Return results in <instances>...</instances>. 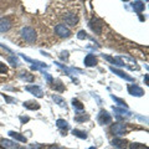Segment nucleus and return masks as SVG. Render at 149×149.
<instances>
[{
	"label": "nucleus",
	"mask_w": 149,
	"mask_h": 149,
	"mask_svg": "<svg viewBox=\"0 0 149 149\" xmlns=\"http://www.w3.org/2000/svg\"><path fill=\"white\" fill-rule=\"evenodd\" d=\"M21 36L25 41H27V42H35L36 31L32 29L31 26H25V27H22V30H21Z\"/></svg>",
	"instance_id": "obj_1"
},
{
	"label": "nucleus",
	"mask_w": 149,
	"mask_h": 149,
	"mask_svg": "<svg viewBox=\"0 0 149 149\" xmlns=\"http://www.w3.org/2000/svg\"><path fill=\"white\" fill-rule=\"evenodd\" d=\"M90 27L92 29V31L95 32V34L100 35L102 32V27H103V22H102L100 19H92V20L90 21Z\"/></svg>",
	"instance_id": "obj_2"
},
{
	"label": "nucleus",
	"mask_w": 149,
	"mask_h": 149,
	"mask_svg": "<svg viewBox=\"0 0 149 149\" xmlns=\"http://www.w3.org/2000/svg\"><path fill=\"white\" fill-rule=\"evenodd\" d=\"M120 62H122V65L124 66H127L128 68H130V70H139V66L137 65V62L134 61V60H132V58H129V57H124V56H120V57L118 58Z\"/></svg>",
	"instance_id": "obj_3"
},
{
	"label": "nucleus",
	"mask_w": 149,
	"mask_h": 149,
	"mask_svg": "<svg viewBox=\"0 0 149 149\" xmlns=\"http://www.w3.org/2000/svg\"><path fill=\"white\" fill-rule=\"evenodd\" d=\"M111 122H112L111 114H109L107 111L102 109V111L100 112V114H98V123L103 125V124H108V123H111Z\"/></svg>",
	"instance_id": "obj_4"
},
{
	"label": "nucleus",
	"mask_w": 149,
	"mask_h": 149,
	"mask_svg": "<svg viewBox=\"0 0 149 149\" xmlns=\"http://www.w3.org/2000/svg\"><path fill=\"white\" fill-rule=\"evenodd\" d=\"M128 92H129V95L136 96V97H142V96H144L143 88L139 87V86H137V85H129V86H128Z\"/></svg>",
	"instance_id": "obj_5"
},
{
	"label": "nucleus",
	"mask_w": 149,
	"mask_h": 149,
	"mask_svg": "<svg viewBox=\"0 0 149 149\" xmlns=\"http://www.w3.org/2000/svg\"><path fill=\"white\" fill-rule=\"evenodd\" d=\"M55 32L61 37H70V35H71V31H70L65 25H57L55 27Z\"/></svg>",
	"instance_id": "obj_6"
},
{
	"label": "nucleus",
	"mask_w": 149,
	"mask_h": 149,
	"mask_svg": "<svg viewBox=\"0 0 149 149\" xmlns=\"http://www.w3.org/2000/svg\"><path fill=\"white\" fill-rule=\"evenodd\" d=\"M0 147L4 149H19L17 144L13 141H9V139H1L0 141Z\"/></svg>",
	"instance_id": "obj_7"
},
{
	"label": "nucleus",
	"mask_w": 149,
	"mask_h": 149,
	"mask_svg": "<svg viewBox=\"0 0 149 149\" xmlns=\"http://www.w3.org/2000/svg\"><path fill=\"white\" fill-rule=\"evenodd\" d=\"M63 19H65V22L68 25H71V26L76 25L77 21H78V16L76 14H66V15L63 16Z\"/></svg>",
	"instance_id": "obj_8"
},
{
	"label": "nucleus",
	"mask_w": 149,
	"mask_h": 149,
	"mask_svg": "<svg viewBox=\"0 0 149 149\" xmlns=\"http://www.w3.org/2000/svg\"><path fill=\"white\" fill-rule=\"evenodd\" d=\"M11 27V22L8 17H0V32H5Z\"/></svg>",
	"instance_id": "obj_9"
},
{
	"label": "nucleus",
	"mask_w": 149,
	"mask_h": 149,
	"mask_svg": "<svg viewBox=\"0 0 149 149\" xmlns=\"http://www.w3.org/2000/svg\"><path fill=\"white\" fill-rule=\"evenodd\" d=\"M112 132H113L116 136H122L125 132V124L123 123H116L113 127H112Z\"/></svg>",
	"instance_id": "obj_10"
},
{
	"label": "nucleus",
	"mask_w": 149,
	"mask_h": 149,
	"mask_svg": "<svg viewBox=\"0 0 149 149\" xmlns=\"http://www.w3.org/2000/svg\"><path fill=\"white\" fill-rule=\"evenodd\" d=\"M26 91L31 92L32 95H35L36 97H39V98H41V97L44 96L42 90H41V88H40L39 86H35V85H32V86H27V87H26Z\"/></svg>",
	"instance_id": "obj_11"
},
{
	"label": "nucleus",
	"mask_w": 149,
	"mask_h": 149,
	"mask_svg": "<svg viewBox=\"0 0 149 149\" xmlns=\"http://www.w3.org/2000/svg\"><path fill=\"white\" fill-rule=\"evenodd\" d=\"M97 65V58H96V56L95 55H87L86 57H85V66L87 67H92V66H96Z\"/></svg>",
	"instance_id": "obj_12"
},
{
	"label": "nucleus",
	"mask_w": 149,
	"mask_h": 149,
	"mask_svg": "<svg viewBox=\"0 0 149 149\" xmlns=\"http://www.w3.org/2000/svg\"><path fill=\"white\" fill-rule=\"evenodd\" d=\"M111 71H112V72H114L116 74H118V76H119V77H122V78H124V80H125V81H130V82H132V81H133V78H132V77H130V76H128V74H127V73H124L123 71H120V70H118V68L111 67Z\"/></svg>",
	"instance_id": "obj_13"
},
{
	"label": "nucleus",
	"mask_w": 149,
	"mask_h": 149,
	"mask_svg": "<svg viewBox=\"0 0 149 149\" xmlns=\"http://www.w3.org/2000/svg\"><path fill=\"white\" fill-rule=\"evenodd\" d=\"M132 8H133V10L136 11V13H142L144 9H146V5H144V3L141 1V0H137V1H134L132 4Z\"/></svg>",
	"instance_id": "obj_14"
},
{
	"label": "nucleus",
	"mask_w": 149,
	"mask_h": 149,
	"mask_svg": "<svg viewBox=\"0 0 149 149\" xmlns=\"http://www.w3.org/2000/svg\"><path fill=\"white\" fill-rule=\"evenodd\" d=\"M24 107L30 111H35V109L40 108V103H37L36 101H26V102H24Z\"/></svg>",
	"instance_id": "obj_15"
},
{
	"label": "nucleus",
	"mask_w": 149,
	"mask_h": 149,
	"mask_svg": "<svg viewBox=\"0 0 149 149\" xmlns=\"http://www.w3.org/2000/svg\"><path fill=\"white\" fill-rule=\"evenodd\" d=\"M9 136H10L11 138H14V139H16V141H19V142H22V143L26 142V137L21 136V134L17 133V132H14V130H10V132H9Z\"/></svg>",
	"instance_id": "obj_16"
},
{
	"label": "nucleus",
	"mask_w": 149,
	"mask_h": 149,
	"mask_svg": "<svg viewBox=\"0 0 149 149\" xmlns=\"http://www.w3.org/2000/svg\"><path fill=\"white\" fill-rule=\"evenodd\" d=\"M113 146L116 147V148H125V144H127V142L124 141V139H119V138H116V139H113Z\"/></svg>",
	"instance_id": "obj_17"
},
{
	"label": "nucleus",
	"mask_w": 149,
	"mask_h": 149,
	"mask_svg": "<svg viewBox=\"0 0 149 149\" xmlns=\"http://www.w3.org/2000/svg\"><path fill=\"white\" fill-rule=\"evenodd\" d=\"M52 100H54V101H55L56 103H57L60 107H65V106H66V101H65L61 96H58V95H54V96H52Z\"/></svg>",
	"instance_id": "obj_18"
},
{
	"label": "nucleus",
	"mask_w": 149,
	"mask_h": 149,
	"mask_svg": "<svg viewBox=\"0 0 149 149\" xmlns=\"http://www.w3.org/2000/svg\"><path fill=\"white\" fill-rule=\"evenodd\" d=\"M113 111L116 112V113H119L122 116H127V117H130L132 116V113L128 111V109H123V108H118V107H113Z\"/></svg>",
	"instance_id": "obj_19"
},
{
	"label": "nucleus",
	"mask_w": 149,
	"mask_h": 149,
	"mask_svg": "<svg viewBox=\"0 0 149 149\" xmlns=\"http://www.w3.org/2000/svg\"><path fill=\"white\" fill-rule=\"evenodd\" d=\"M72 134H73V136H76V137H78V138H81V139H86V138H87V133L83 132V130L73 129V130H72Z\"/></svg>",
	"instance_id": "obj_20"
},
{
	"label": "nucleus",
	"mask_w": 149,
	"mask_h": 149,
	"mask_svg": "<svg viewBox=\"0 0 149 149\" xmlns=\"http://www.w3.org/2000/svg\"><path fill=\"white\" fill-rule=\"evenodd\" d=\"M56 124H57V127H58L60 129H65V130L68 129V123H67L65 119H57Z\"/></svg>",
	"instance_id": "obj_21"
},
{
	"label": "nucleus",
	"mask_w": 149,
	"mask_h": 149,
	"mask_svg": "<svg viewBox=\"0 0 149 149\" xmlns=\"http://www.w3.org/2000/svg\"><path fill=\"white\" fill-rule=\"evenodd\" d=\"M20 77L22 78V80L27 81V82H32V81H34V76H32L31 73H29V72H21Z\"/></svg>",
	"instance_id": "obj_22"
},
{
	"label": "nucleus",
	"mask_w": 149,
	"mask_h": 149,
	"mask_svg": "<svg viewBox=\"0 0 149 149\" xmlns=\"http://www.w3.org/2000/svg\"><path fill=\"white\" fill-rule=\"evenodd\" d=\"M22 57H24V60L25 61H27V62H30V63H37L39 66H41V67H47V65L46 63H44V62H40V61H36V60H31V58H29V57H26L25 55H21Z\"/></svg>",
	"instance_id": "obj_23"
},
{
	"label": "nucleus",
	"mask_w": 149,
	"mask_h": 149,
	"mask_svg": "<svg viewBox=\"0 0 149 149\" xmlns=\"http://www.w3.org/2000/svg\"><path fill=\"white\" fill-rule=\"evenodd\" d=\"M54 88H55L56 91L62 92V91H65V85H63V83L60 81V80H56V81H55V85H54Z\"/></svg>",
	"instance_id": "obj_24"
},
{
	"label": "nucleus",
	"mask_w": 149,
	"mask_h": 149,
	"mask_svg": "<svg viewBox=\"0 0 149 149\" xmlns=\"http://www.w3.org/2000/svg\"><path fill=\"white\" fill-rule=\"evenodd\" d=\"M112 100H113L116 103H117L118 106H120V107H124V108H127V103H125V101H123V100H120V98H118V97H114V96H112Z\"/></svg>",
	"instance_id": "obj_25"
},
{
	"label": "nucleus",
	"mask_w": 149,
	"mask_h": 149,
	"mask_svg": "<svg viewBox=\"0 0 149 149\" xmlns=\"http://www.w3.org/2000/svg\"><path fill=\"white\" fill-rule=\"evenodd\" d=\"M72 106H73L76 109H78V111H82V109H83V104H82L78 100H76V98L72 100Z\"/></svg>",
	"instance_id": "obj_26"
},
{
	"label": "nucleus",
	"mask_w": 149,
	"mask_h": 149,
	"mask_svg": "<svg viewBox=\"0 0 149 149\" xmlns=\"http://www.w3.org/2000/svg\"><path fill=\"white\" fill-rule=\"evenodd\" d=\"M90 119V116H88L87 113L82 114V116H76L74 117V120H77V122H85V120H88Z\"/></svg>",
	"instance_id": "obj_27"
},
{
	"label": "nucleus",
	"mask_w": 149,
	"mask_h": 149,
	"mask_svg": "<svg viewBox=\"0 0 149 149\" xmlns=\"http://www.w3.org/2000/svg\"><path fill=\"white\" fill-rule=\"evenodd\" d=\"M130 149H148L144 144H141V143H132L129 146Z\"/></svg>",
	"instance_id": "obj_28"
},
{
	"label": "nucleus",
	"mask_w": 149,
	"mask_h": 149,
	"mask_svg": "<svg viewBox=\"0 0 149 149\" xmlns=\"http://www.w3.org/2000/svg\"><path fill=\"white\" fill-rule=\"evenodd\" d=\"M86 37H87V34H86V31H85V30H81V31H78V32H77V39L83 40V39H86Z\"/></svg>",
	"instance_id": "obj_29"
},
{
	"label": "nucleus",
	"mask_w": 149,
	"mask_h": 149,
	"mask_svg": "<svg viewBox=\"0 0 149 149\" xmlns=\"http://www.w3.org/2000/svg\"><path fill=\"white\" fill-rule=\"evenodd\" d=\"M8 60H9V62H10L13 66H17L19 65V61H17L16 57H8Z\"/></svg>",
	"instance_id": "obj_30"
},
{
	"label": "nucleus",
	"mask_w": 149,
	"mask_h": 149,
	"mask_svg": "<svg viewBox=\"0 0 149 149\" xmlns=\"http://www.w3.org/2000/svg\"><path fill=\"white\" fill-rule=\"evenodd\" d=\"M6 72H8L6 65L3 63V62H0V73H6Z\"/></svg>",
	"instance_id": "obj_31"
},
{
	"label": "nucleus",
	"mask_w": 149,
	"mask_h": 149,
	"mask_svg": "<svg viewBox=\"0 0 149 149\" xmlns=\"http://www.w3.org/2000/svg\"><path fill=\"white\" fill-rule=\"evenodd\" d=\"M68 58V51H62L61 52V60L62 61H66Z\"/></svg>",
	"instance_id": "obj_32"
},
{
	"label": "nucleus",
	"mask_w": 149,
	"mask_h": 149,
	"mask_svg": "<svg viewBox=\"0 0 149 149\" xmlns=\"http://www.w3.org/2000/svg\"><path fill=\"white\" fill-rule=\"evenodd\" d=\"M42 74H44V77L46 78V81H47V82H52V77L50 76V73H47V72H42Z\"/></svg>",
	"instance_id": "obj_33"
},
{
	"label": "nucleus",
	"mask_w": 149,
	"mask_h": 149,
	"mask_svg": "<svg viewBox=\"0 0 149 149\" xmlns=\"http://www.w3.org/2000/svg\"><path fill=\"white\" fill-rule=\"evenodd\" d=\"M47 149H62V148H61V147H58V146H56V144H52V146L47 147Z\"/></svg>",
	"instance_id": "obj_34"
},
{
	"label": "nucleus",
	"mask_w": 149,
	"mask_h": 149,
	"mask_svg": "<svg viewBox=\"0 0 149 149\" xmlns=\"http://www.w3.org/2000/svg\"><path fill=\"white\" fill-rule=\"evenodd\" d=\"M20 120H21V123H26V122H29V117H20Z\"/></svg>",
	"instance_id": "obj_35"
},
{
	"label": "nucleus",
	"mask_w": 149,
	"mask_h": 149,
	"mask_svg": "<svg viewBox=\"0 0 149 149\" xmlns=\"http://www.w3.org/2000/svg\"><path fill=\"white\" fill-rule=\"evenodd\" d=\"M4 98H5V100L9 102V103H11V102H15V100H13V98H10V97H8V96H5V95H4Z\"/></svg>",
	"instance_id": "obj_36"
},
{
	"label": "nucleus",
	"mask_w": 149,
	"mask_h": 149,
	"mask_svg": "<svg viewBox=\"0 0 149 149\" xmlns=\"http://www.w3.org/2000/svg\"><path fill=\"white\" fill-rule=\"evenodd\" d=\"M31 149H41V147H40V144H32Z\"/></svg>",
	"instance_id": "obj_37"
},
{
	"label": "nucleus",
	"mask_w": 149,
	"mask_h": 149,
	"mask_svg": "<svg viewBox=\"0 0 149 149\" xmlns=\"http://www.w3.org/2000/svg\"><path fill=\"white\" fill-rule=\"evenodd\" d=\"M144 82H146V85H149V76H148V74L144 76Z\"/></svg>",
	"instance_id": "obj_38"
},
{
	"label": "nucleus",
	"mask_w": 149,
	"mask_h": 149,
	"mask_svg": "<svg viewBox=\"0 0 149 149\" xmlns=\"http://www.w3.org/2000/svg\"><path fill=\"white\" fill-rule=\"evenodd\" d=\"M88 149H96L95 147H91V148H88Z\"/></svg>",
	"instance_id": "obj_39"
},
{
	"label": "nucleus",
	"mask_w": 149,
	"mask_h": 149,
	"mask_svg": "<svg viewBox=\"0 0 149 149\" xmlns=\"http://www.w3.org/2000/svg\"><path fill=\"white\" fill-rule=\"evenodd\" d=\"M123 1H129V0H123Z\"/></svg>",
	"instance_id": "obj_40"
},
{
	"label": "nucleus",
	"mask_w": 149,
	"mask_h": 149,
	"mask_svg": "<svg viewBox=\"0 0 149 149\" xmlns=\"http://www.w3.org/2000/svg\"><path fill=\"white\" fill-rule=\"evenodd\" d=\"M146 1H148V0H146Z\"/></svg>",
	"instance_id": "obj_41"
}]
</instances>
